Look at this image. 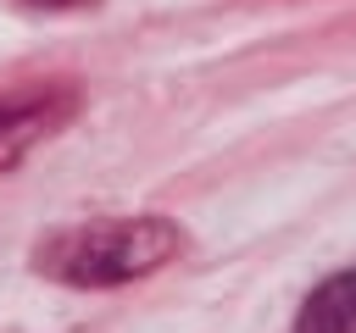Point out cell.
I'll return each mask as SVG.
<instances>
[{
  "label": "cell",
  "mask_w": 356,
  "mask_h": 333,
  "mask_svg": "<svg viewBox=\"0 0 356 333\" xmlns=\"http://www.w3.org/2000/svg\"><path fill=\"white\" fill-rule=\"evenodd\" d=\"M184 250V228L167 216H100L50 233L33 250V272L67 289H111L167 266Z\"/></svg>",
  "instance_id": "obj_1"
},
{
  "label": "cell",
  "mask_w": 356,
  "mask_h": 333,
  "mask_svg": "<svg viewBox=\"0 0 356 333\" xmlns=\"http://www.w3.org/2000/svg\"><path fill=\"white\" fill-rule=\"evenodd\" d=\"M295 333H356V272L323 278V283L300 300Z\"/></svg>",
  "instance_id": "obj_2"
},
{
  "label": "cell",
  "mask_w": 356,
  "mask_h": 333,
  "mask_svg": "<svg viewBox=\"0 0 356 333\" xmlns=\"http://www.w3.org/2000/svg\"><path fill=\"white\" fill-rule=\"evenodd\" d=\"M39 117H44V105H39V100H0V144H6V139H17V133H33V128H39Z\"/></svg>",
  "instance_id": "obj_3"
}]
</instances>
